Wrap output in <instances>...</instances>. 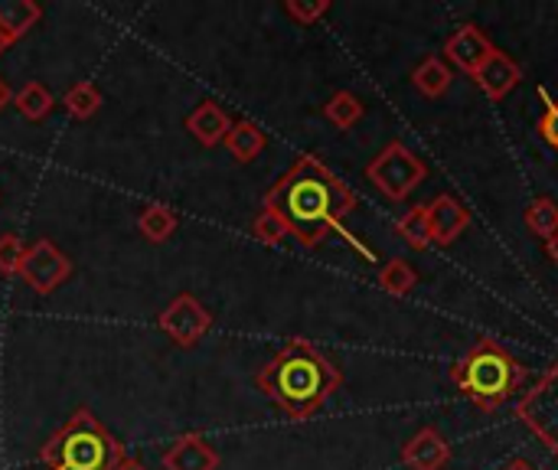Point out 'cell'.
Wrapping results in <instances>:
<instances>
[{
  "mask_svg": "<svg viewBox=\"0 0 558 470\" xmlns=\"http://www.w3.org/2000/svg\"><path fill=\"white\" fill-rule=\"evenodd\" d=\"M265 209L278 213L288 232L304 245H320L356 209V193L317 157H298L265 193Z\"/></svg>",
  "mask_w": 558,
  "mask_h": 470,
  "instance_id": "obj_1",
  "label": "cell"
},
{
  "mask_svg": "<svg viewBox=\"0 0 558 470\" xmlns=\"http://www.w3.org/2000/svg\"><path fill=\"white\" fill-rule=\"evenodd\" d=\"M255 386L294 422H307L324 409V402L343 386L340 366L324 357L314 344L294 337L288 340L258 373Z\"/></svg>",
  "mask_w": 558,
  "mask_h": 470,
  "instance_id": "obj_2",
  "label": "cell"
},
{
  "mask_svg": "<svg viewBox=\"0 0 558 470\" xmlns=\"http://www.w3.org/2000/svg\"><path fill=\"white\" fill-rule=\"evenodd\" d=\"M523 379H526V366L490 337L477 340L451 366V383L481 412H497L504 402H510L520 393Z\"/></svg>",
  "mask_w": 558,
  "mask_h": 470,
  "instance_id": "obj_3",
  "label": "cell"
},
{
  "mask_svg": "<svg viewBox=\"0 0 558 470\" xmlns=\"http://www.w3.org/2000/svg\"><path fill=\"white\" fill-rule=\"evenodd\" d=\"M121 442L88 412L75 409L65 425L39 448L46 470H114L124 461Z\"/></svg>",
  "mask_w": 558,
  "mask_h": 470,
  "instance_id": "obj_4",
  "label": "cell"
},
{
  "mask_svg": "<svg viewBox=\"0 0 558 470\" xmlns=\"http://www.w3.org/2000/svg\"><path fill=\"white\" fill-rule=\"evenodd\" d=\"M366 180L376 183V190L392 200V203H402L409 200L425 180H428V164L412 150L405 147L402 141H389L369 164H366Z\"/></svg>",
  "mask_w": 558,
  "mask_h": 470,
  "instance_id": "obj_5",
  "label": "cell"
},
{
  "mask_svg": "<svg viewBox=\"0 0 558 470\" xmlns=\"http://www.w3.org/2000/svg\"><path fill=\"white\" fill-rule=\"evenodd\" d=\"M517 415L549 448V455L558 458V360L520 399Z\"/></svg>",
  "mask_w": 558,
  "mask_h": 470,
  "instance_id": "obj_6",
  "label": "cell"
},
{
  "mask_svg": "<svg viewBox=\"0 0 558 470\" xmlns=\"http://www.w3.org/2000/svg\"><path fill=\"white\" fill-rule=\"evenodd\" d=\"M157 327H160L177 347L190 350V347H196V344L209 334L213 314H209L193 294H177V298L160 311Z\"/></svg>",
  "mask_w": 558,
  "mask_h": 470,
  "instance_id": "obj_7",
  "label": "cell"
},
{
  "mask_svg": "<svg viewBox=\"0 0 558 470\" xmlns=\"http://www.w3.org/2000/svg\"><path fill=\"white\" fill-rule=\"evenodd\" d=\"M69 275L72 262L59 252L56 242L36 239L33 245H26V258L20 265V278L26 281V288H33L36 294H52L62 281H69Z\"/></svg>",
  "mask_w": 558,
  "mask_h": 470,
  "instance_id": "obj_8",
  "label": "cell"
},
{
  "mask_svg": "<svg viewBox=\"0 0 558 470\" xmlns=\"http://www.w3.org/2000/svg\"><path fill=\"white\" fill-rule=\"evenodd\" d=\"M497 46L490 43V36L477 26V23H464L461 29H454L448 39H445V56L448 62H454L461 72L474 75L494 52Z\"/></svg>",
  "mask_w": 558,
  "mask_h": 470,
  "instance_id": "obj_9",
  "label": "cell"
},
{
  "mask_svg": "<svg viewBox=\"0 0 558 470\" xmlns=\"http://www.w3.org/2000/svg\"><path fill=\"white\" fill-rule=\"evenodd\" d=\"M402 465L409 470H445L451 465V445L435 425H425L402 445Z\"/></svg>",
  "mask_w": 558,
  "mask_h": 470,
  "instance_id": "obj_10",
  "label": "cell"
},
{
  "mask_svg": "<svg viewBox=\"0 0 558 470\" xmlns=\"http://www.w3.org/2000/svg\"><path fill=\"white\" fill-rule=\"evenodd\" d=\"M160 465L163 470H219V451L206 435L186 432L160 455Z\"/></svg>",
  "mask_w": 558,
  "mask_h": 470,
  "instance_id": "obj_11",
  "label": "cell"
},
{
  "mask_svg": "<svg viewBox=\"0 0 558 470\" xmlns=\"http://www.w3.org/2000/svg\"><path fill=\"white\" fill-rule=\"evenodd\" d=\"M474 82L481 85V92L490 98V101H504L510 92L520 88L523 82V69L513 56H507L504 49H494L490 59L474 72Z\"/></svg>",
  "mask_w": 558,
  "mask_h": 470,
  "instance_id": "obj_12",
  "label": "cell"
},
{
  "mask_svg": "<svg viewBox=\"0 0 558 470\" xmlns=\"http://www.w3.org/2000/svg\"><path fill=\"white\" fill-rule=\"evenodd\" d=\"M428 226H432V242L451 245L471 226V209L451 193H441L428 203Z\"/></svg>",
  "mask_w": 558,
  "mask_h": 470,
  "instance_id": "obj_13",
  "label": "cell"
},
{
  "mask_svg": "<svg viewBox=\"0 0 558 470\" xmlns=\"http://www.w3.org/2000/svg\"><path fill=\"white\" fill-rule=\"evenodd\" d=\"M232 118L226 115V108L219 101H203L186 115V131L203 144V147H219L226 144L229 131H232Z\"/></svg>",
  "mask_w": 558,
  "mask_h": 470,
  "instance_id": "obj_14",
  "label": "cell"
},
{
  "mask_svg": "<svg viewBox=\"0 0 558 470\" xmlns=\"http://www.w3.org/2000/svg\"><path fill=\"white\" fill-rule=\"evenodd\" d=\"M43 16V7L36 0H0V29L16 43L23 39Z\"/></svg>",
  "mask_w": 558,
  "mask_h": 470,
  "instance_id": "obj_15",
  "label": "cell"
},
{
  "mask_svg": "<svg viewBox=\"0 0 558 470\" xmlns=\"http://www.w3.org/2000/svg\"><path fill=\"white\" fill-rule=\"evenodd\" d=\"M454 72L448 69V62L441 56H428L412 69V85L425 95V98H441L451 88Z\"/></svg>",
  "mask_w": 558,
  "mask_h": 470,
  "instance_id": "obj_16",
  "label": "cell"
},
{
  "mask_svg": "<svg viewBox=\"0 0 558 470\" xmlns=\"http://www.w3.org/2000/svg\"><path fill=\"white\" fill-rule=\"evenodd\" d=\"M226 150H229L239 164H252V160L265 150V131H262L255 121L242 118V121L232 124V131H229V137H226Z\"/></svg>",
  "mask_w": 558,
  "mask_h": 470,
  "instance_id": "obj_17",
  "label": "cell"
},
{
  "mask_svg": "<svg viewBox=\"0 0 558 470\" xmlns=\"http://www.w3.org/2000/svg\"><path fill=\"white\" fill-rule=\"evenodd\" d=\"M13 108L26 118V121H43L52 115L56 108V95L43 85V82H26L13 92Z\"/></svg>",
  "mask_w": 558,
  "mask_h": 470,
  "instance_id": "obj_18",
  "label": "cell"
},
{
  "mask_svg": "<svg viewBox=\"0 0 558 470\" xmlns=\"http://www.w3.org/2000/svg\"><path fill=\"white\" fill-rule=\"evenodd\" d=\"M177 226H180L177 213H173L170 206H163V203H150V206H144L141 216H137V232H141L147 242H154V245L167 242V239L177 232Z\"/></svg>",
  "mask_w": 558,
  "mask_h": 470,
  "instance_id": "obj_19",
  "label": "cell"
},
{
  "mask_svg": "<svg viewBox=\"0 0 558 470\" xmlns=\"http://www.w3.org/2000/svg\"><path fill=\"white\" fill-rule=\"evenodd\" d=\"M363 115H366V105L360 101V95H353V92H347V88L333 92L330 101L324 105V118H327L333 128H340V131H350Z\"/></svg>",
  "mask_w": 558,
  "mask_h": 470,
  "instance_id": "obj_20",
  "label": "cell"
},
{
  "mask_svg": "<svg viewBox=\"0 0 558 470\" xmlns=\"http://www.w3.org/2000/svg\"><path fill=\"white\" fill-rule=\"evenodd\" d=\"M379 288L392 298H405L418 288V272L405 258H389L379 268Z\"/></svg>",
  "mask_w": 558,
  "mask_h": 470,
  "instance_id": "obj_21",
  "label": "cell"
},
{
  "mask_svg": "<svg viewBox=\"0 0 558 470\" xmlns=\"http://www.w3.org/2000/svg\"><path fill=\"white\" fill-rule=\"evenodd\" d=\"M523 222H526V229H530L533 236H539V239L549 242L558 232V203L556 200H549V196L533 200V203L523 209Z\"/></svg>",
  "mask_w": 558,
  "mask_h": 470,
  "instance_id": "obj_22",
  "label": "cell"
},
{
  "mask_svg": "<svg viewBox=\"0 0 558 470\" xmlns=\"http://www.w3.org/2000/svg\"><path fill=\"white\" fill-rule=\"evenodd\" d=\"M399 236L415 249V252H425L432 245V226H428V203L425 206H412L399 222H396Z\"/></svg>",
  "mask_w": 558,
  "mask_h": 470,
  "instance_id": "obj_23",
  "label": "cell"
},
{
  "mask_svg": "<svg viewBox=\"0 0 558 470\" xmlns=\"http://www.w3.org/2000/svg\"><path fill=\"white\" fill-rule=\"evenodd\" d=\"M62 105H65V111L72 115V118H78V121H85V118H92L98 108H101V92H98V85L95 82H75L65 95H62Z\"/></svg>",
  "mask_w": 558,
  "mask_h": 470,
  "instance_id": "obj_24",
  "label": "cell"
},
{
  "mask_svg": "<svg viewBox=\"0 0 558 470\" xmlns=\"http://www.w3.org/2000/svg\"><path fill=\"white\" fill-rule=\"evenodd\" d=\"M252 236H255L258 242H265V245H281L291 232H288V226H284V219H281L278 213L262 209V213L252 219Z\"/></svg>",
  "mask_w": 558,
  "mask_h": 470,
  "instance_id": "obj_25",
  "label": "cell"
},
{
  "mask_svg": "<svg viewBox=\"0 0 558 470\" xmlns=\"http://www.w3.org/2000/svg\"><path fill=\"white\" fill-rule=\"evenodd\" d=\"M23 258H26L23 239L13 236V232H3V236H0V275H7V278H10V275H20Z\"/></svg>",
  "mask_w": 558,
  "mask_h": 470,
  "instance_id": "obj_26",
  "label": "cell"
},
{
  "mask_svg": "<svg viewBox=\"0 0 558 470\" xmlns=\"http://www.w3.org/2000/svg\"><path fill=\"white\" fill-rule=\"evenodd\" d=\"M539 98H543V115L536 121V131L553 150H558V98H553L546 88H539Z\"/></svg>",
  "mask_w": 558,
  "mask_h": 470,
  "instance_id": "obj_27",
  "label": "cell"
},
{
  "mask_svg": "<svg viewBox=\"0 0 558 470\" xmlns=\"http://www.w3.org/2000/svg\"><path fill=\"white\" fill-rule=\"evenodd\" d=\"M288 16L298 20L301 26H314L327 10H330V0H314V3H304V0H288L284 3Z\"/></svg>",
  "mask_w": 558,
  "mask_h": 470,
  "instance_id": "obj_28",
  "label": "cell"
},
{
  "mask_svg": "<svg viewBox=\"0 0 558 470\" xmlns=\"http://www.w3.org/2000/svg\"><path fill=\"white\" fill-rule=\"evenodd\" d=\"M7 105H13V92H10V85H7V79L0 75V111H3Z\"/></svg>",
  "mask_w": 558,
  "mask_h": 470,
  "instance_id": "obj_29",
  "label": "cell"
},
{
  "mask_svg": "<svg viewBox=\"0 0 558 470\" xmlns=\"http://www.w3.org/2000/svg\"><path fill=\"white\" fill-rule=\"evenodd\" d=\"M500 470H539V468H536V465H530L526 458H513V461H507Z\"/></svg>",
  "mask_w": 558,
  "mask_h": 470,
  "instance_id": "obj_30",
  "label": "cell"
},
{
  "mask_svg": "<svg viewBox=\"0 0 558 470\" xmlns=\"http://www.w3.org/2000/svg\"><path fill=\"white\" fill-rule=\"evenodd\" d=\"M546 255H549V258L558 265V232L549 239V242H546Z\"/></svg>",
  "mask_w": 558,
  "mask_h": 470,
  "instance_id": "obj_31",
  "label": "cell"
},
{
  "mask_svg": "<svg viewBox=\"0 0 558 470\" xmlns=\"http://www.w3.org/2000/svg\"><path fill=\"white\" fill-rule=\"evenodd\" d=\"M114 470H147V468H144V465H141L137 458H124V461H121V465H118Z\"/></svg>",
  "mask_w": 558,
  "mask_h": 470,
  "instance_id": "obj_32",
  "label": "cell"
},
{
  "mask_svg": "<svg viewBox=\"0 0 558 470\" xmlns=\"http://www.w3.org/2000/svg\"><path fill=\"white\" fill-rule=\"evenodd\" d=\"M10 46H13V39H10V36L3 33V29H0V56H3V52H7Z\"/></svg>",
  "mask_w": 558,
  "mask_h": 470,
  "instance_id": "obj_33",
  "label": "cell"
}]
</instances>
